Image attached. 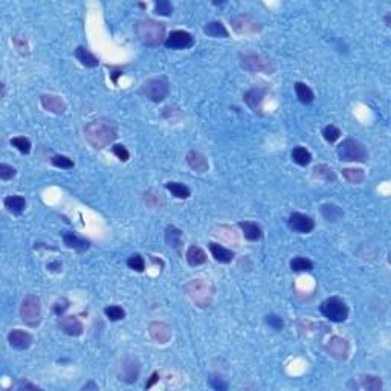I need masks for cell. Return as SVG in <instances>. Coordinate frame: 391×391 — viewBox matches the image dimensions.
<instances>
[{
	"label": "cell",
	"mask_w": 391,
	"mask_h": 391,
	"mask_svg": "<svg viewBox=\"0 0 391 391\" xmlns=\"http://www.w3.org/2000/svg\"><path fill=\"white\" fill-rule=\"evenodd\" d=\"M155 13L158 16H170L173 13V5L167 2V0H159L155 5Z\"/></svg>",
	"instance_id": "f35d334b"
},
{
	"label": "cell",
	"mask_w": 391,
	"mask_h": 391,
	"mask_svg": "<svg viewBox=\"0 0 391 391\" xmlns=\"http://www.w3.org/2000/svg\"><path fill=\"white\" fill-rule=\"evenodd\" d=\"M13 42H14V45H16V48L19 49V52H20V54H23V55H25V54H28V52H29V51H28V43H26L23 39H20V37H17V35H16V37H13Z\"/></svg>",
	"instance_id": "7dc6e473"
},
{
	"label": "cell",
	"mask_w": 391,
	"mask_h": 391,
	"mask_svg": "<svg viewBox=\"0 0 391 391\" xmlns=\"http://www.w3.org/2000/svg\"><path fill=\"white\" fill-rule=\"evenodd\" d=\"M231 25L234 28V31L240 35H246V34H255L258 31H262V23L258 20H255L251 16H235L231 19Z\"/></svg>",
	"instance_id": "30bf717a"
},
{
	"label": "cell",
	"mask_w": 391,
	"mask_h": 391,
	"mask_svg": "<svg viewBox=\"0 0 391 391\" xmlns=\"http://www.w3.org/2000/svg\"><path fill=\"white\" fill-rule=\"evenodd\" d=\"M58 326L69 336H80L83 333V330H84L81 321L77 316H64V318L60 319Z\"/></svg>",
	"instance_id": "e0dca14e"
},
{
	"label": "cell",
	"mask_w": 391,
	"mask_h": 391,
	"mask_svg": "<svg viewBox=\"0 0 391 391\" xmlns=\"http://www.w3.org/2000/svg\"><path fill=\"white\" fill-rule=\"evenodd\" d=\"M168 81L167 78L161 77V78H152V80H147L143 87H141V93L149 98L150 101L153 102H161L167 98L168 95Z\"/></svg>",
	"instance_id": "8992f818"
},
{
	"label": "cell",
	"mask_w": 391,
	"mask_h": 391,
	"mask_svg": "<svg viewBox=\"0 0 391 391\" xmlns=\"http://www.w3.org/2000/svg\"><path fill=\"white\" fill-rule=\"evenodd\" d=\"M342 176L350 182V184H361L365 179V173L361 168H344Z\"/></svg>",
	"instance_id": "d6a6232c"
},
{
	"label": "cell",
	"mask_w": 391,
	"mask_h": 391,
	"mask_svg": "<svg viewBox=\"0 0 391 391\" xmlns=\"http://www.w3.org/2000/svg\"><path fill=\"white\" fill-rule=\"evenodd\" d=\"M291 269L295 272H309L313 269V263L304 257H295L291 262Z\"/></svg>",
	"instance_id": "1f68e13d"
},
{
	"label": "cell",
	"mask_w": 391,
	"mask_h": 391,
	"mask_svg": "<svg viewBox=\"0 0 391 391\" xmlns=\"http://www.w3.org/2000/svg\"><path fill=\"white\" fill-rule=\"evenodd\" d=\"M86 141L96 150L105 149L109 144H112L116 139V128L110 121L105 119H96L86 125L84 128Z\"/></svg>",
	"instance_id": "6da1fadb"
},
{
	"label": "cell",
	"mask_w": 391,
	"mask_h": 391,
	"mask_svg": "<svg viewBox=\"0 0 391 391\" xmlns=\"http://www.w3.org/2000/svg\"><path fill=\"white\" fill-rule=\"evenodd\" d=\"M295 92H297V96L298 99L303 102V104H310L313 99H315V95L312 92V89L306 84V83H295Z\"/></svg>",
	"instance_id": "83f0119b"
},
{
	"label": "cell",
	"mask_w": 391,
	"mask_h": 391,
	"mask_svg": "<svg viewBox=\"0 0 391 391\" xmlns=\"http://www.w3.org/2000/svg\"><path fill=\"white\" fill-rule=\"evenodd\" d=\"M40 310H42V306H40V300L39 297L35 295H28L23 303H22V307H20V316L22 319L29 324V326H37L39 324V318H40Z\"/></svg>",
	"instance_id": "ba28073f"
},
{
	"label": "cell",
	"mask_w": 391,
	"mask_h": 391,
	"mask_svg": "<svg viewBox=\"0 0 391 391\" xmlns=\"http://www.w3.org/2000/svg\"><path fill=\"white\" fill-rule=\"evenodd\" d=\"M319 310L327 319H330L333 323H344L348 316L347 304L338 297H332V298L324 300L319 306Z\"/></svg>",
	"instance_id": "5b68a950"
},
{
	"label": "cell",
	"mask_w": 391,
	"mask_h": 391,
	"mask_svg": "<svg viewBox=\"0 0 391 391\" xmlns=\"http://www.w3.org/2000/svg\"><path fill=\"white\" fill-rule=\"evenodd\" d=\"M338 156L345 162H365L368 159V152L356 139H345L338 147Z\"/></svg>",
	"instance_id": "277c9868"
},
{
	"label": "cell",
	"mask_w": 391,
	"mask_h": 391,
	"mask_svg": "<svg viewBox=\"0 0 391 391\" xmlns=\"http://www.w3.org/2000/svg\"><path fill=\"white\" fill-rule=\"evenodd\" d=\"M138 39L146 46H159L165 39V28L162 23L155 20H141L135 26Z\"/></svg>",
	"instance_id": "7a4b0ae2"
},
{
	"label": "cell",
	"mask_w": 391,
	"mask_h": 391,
	"mask_svg": "<svg viewBox=\"0 0 391 391\" xmlns=\"http://www.w3.org/2000/svg\"><path fill=\"white\" fill-rule=\"evenodd\" d=\"M187 164L196 171V173H205L208 171L209 168V164H208V159L199 153V152H190L187 155Z\"/></svg>",
	"instance_id": "ac0fdd59"
},
{
	"label": "cell",
	"mask_w": 391,
	"mask_h": 391,
	"mask_svg": "<svg viewBox=\"0 0 391 391\" xmlns=\"http://www.w3.org/2000/svg\"><path fill=\"white\" fill-rule=\"evenodd\" d=\"M361 385H362V388H365V389H368V391H379V389L382 388V380H380V377H377V376L367 374V376H362Z\"/></svg>",
	"instance_id": "836d02e7"
},
{
	"label": "cell",
	"mask_w": 391,
	"mask_h": 391,
	"mask_svg": "<svg viewBox=\"0 0 391 391\" xmlns=\"http://www.w3.org/2000/svg\"><path fill=\"white\" fill-rule=\"evenodd\" d=\"M64 244H66L67 247L75 249V251H80V252H83V251L89 249V246H90V243H89L87 240L77 237L74 232H67V234H64Z\"/></svg>",
	"instance_id": "d4e9b609"
},
{
	"label": "cell",
	"mask_w": 391,
	"mask_h": 391,
	"mask_svg": "<svg viewBox=\"0 0 391 391\" xmlns=\"http://www.w3.org/2000/svg\"><path fill=\"white\" fill-rule=\"evenodd\" d=\"M141 371L139 361L133 356H125L119 367V379L127 383H133L138 380Z\"/></svg>",
	"instance_id": "9c48e42d"
},
{
	"label": "cell",
	"mask_w": 391,
	"mask_h": 391,
	"mask_svg": "<svg viewBox=\"0 0 391 391\" xmlns=\"http://www.w3.org/2000/svg\"><path fill=\"white\" fill-rule=\"evenodd\" d=\"M4 203L8 208V211H11L16 216H20L26 208V200L22 196H10L4 200Z\"/></svg>",
	"instance_id": "cb8c5ba5"
},
{
	"label": "cell",
	"mask_w": 391,
	"mask_h": 391,
	"mask_svg": "<svg viewBox=\"0 0 391 391\" xmlns=\"http://www.w3.org/2000/svg\"><path fill=\"white\" fill-rule=\"evenodd\" d=\"M187 262L190 266H200L206 262V254L203 252L202 247L193 244L187 251Z\"/></svg>",
	"instance_id": "7402d4cb"
},
{
	"label": "cell",
	"mask_w": 391,
	"mask_h": 391,
	"mask_svg": "<svg viewBox=\"0 0 391 391\" xmlns=\"http://www.w3.org/2000/svg\"><path fill=\"white\" fill-rule=\"evenodd\" d=\"M188 297L199 307H208L212 298V286L205 280H191L185 288Z\"/></svg>",
	"instance_id": "3957f363"
},
{
	"label": "cell",
	"mask_w": 391,
	"mask_h": 391,
	"mask_svg": "<svg viewBox=\"0 0 391 391\" xmlns=\"http://www.w3.org/2000/svg\"><path fill=\"white\" fill-rule=\"evenodd\" d=\"M158 380H159V374H158V373H153V374H152V377H150V380L146 383V388H152Z\"/></svg>",
	"instance_id": "681fc988"
},
{
	"label": "cell",
	"mask_w": 391,
	"mask_h": 391,
	"mask_svg": "<svg viewBox=\"0 0 391 391\" xmlns=\"http://www.w3.org/2000/svg\"><path fill=\"white\" fill-rule=\"evenodd\" d=\"M19 388L22 389V388H31V389H37V386L35 385H32V383H28V382H22L20 385H19Z\"/></svg>",
	"instance_id": "816d5d0a"
},
{
	"label": "cell",
	"mask_w": 391,
	"mask_h": 391,
	"mask_svg": "<svg viewBox=\"0 0 391 391\" xmlns=\"http://www.w3.org/2000/svg\"><path fill=\"white\" fill-rule=\"evenodd\" d=\"M209 385H211L214 389H219V391H223V389H226V388H228L226 382H223V380H222V379H219V377L209 379Z\"/></svg>",
	"instance_id": "c3c4849f"
},
{
	"label": "cell",
	"mask_w": 391,
	"mask_h": 391,
	"mask_svg": "<svg viewBox=\"0 0 391 391\" xmlns=\"http://www.w3.org/2000/svg\"><path fill=\"white\" fill-rule=\"evenodd\" d=\"M209 251L212 254V257L216 258V262L219 263H231L234 258V252L217 244V243H209Z\"/></svg>",
	"instance_id": "44dd1931"
},
{
	"label": "cell",
	"mask_w": 391,
	"mask_h": 391,
	"mask_svg": "<svg viewBox=\"0 0 391 391\" xmlns=\"http://www.w3.org/2000/svg\"><path fill=\"white\" fill-rule=\"evenodd\" d=\"M313 173H315V176L324 177L326 181H333V179H335V174L332 173V168H329V167H326V165H318V167H315Z\"/></svg>",
	"instance_id": "7bdbcfd3"
},
{
	"label": "cell",
	"mask_w": 391,
	"mask_h": 391,
	"mask_svg": "<svg viewBox=\"0 0 391 391\" xmlns=\"http://www.w3.org/2000/svg\"><path fill=\"white\" fill-rule=\"evenodd\" d=\"M266 95V89H262V87H254L251 90H247L244 93V102L252 109V110H257L260 107V104H262L263 98Z\"/></svg>",
	"instance_id": "d6986e66"
},
{
	"label": "cell",
	"mask_w": 391,
	"mask_h": 391,
	"mask_svg": "<svg viewBox=\"0 0 391 391\" xmlns=\"http://www.w3.org/2000/svg\"><path fill=\"white\" fill-rule=\"evenodd\" d=\"M167 190L177 199H188L191 196V190L184 185V184H179V182H168L167 185Z\"/></svg>",
	"instance_id": "f1b7e54d"
},
{
	"label": "cell",
	"mask_w": 391,
	"mask_h": 391,
	"mask_svg": "<svg viewBox=\"0 0 391 391\" xmlns=\"http://www.w3.org/2000/svg\"><path fill=\"white\" fill-rule=\"evenodd\" d=\"M266 323H268L274 330H277V332H280V330L285 327V321H283V318H281V316H278V315H274V313H271V315H268V316H266Z\"/></svg>",
	"instance_id": "b9f144b4"
},
{
	"label": "cell",
	"mask_w": 391,
	"mask_h": 391,
	"mask_svg": "<svg viewBox=\"0 0 391 391\" xmlns=\"http://www.w3.org/2000/svg\"><path fill=\"white\" fill-rule=\"evenodd\" d=\"M326 350H327V353H329L332 358H335V359H338V361H345V359L348 358V353H350V345H348V342H347L344 338H341V336H333V338L327 342Z\"/></svg>",
	"instance_id": "8fae6325"
},
{
	"label": "cell",
	"mask_w": 391,
	"mask_h": 391,
	"mask_svg": "<svg viewBox=\"0 0 391 391\" xmlns=\"http://www.w3.org/2000/svg\"><path fill=\"white\" fill-rule=\"evenodd\" d=\"M104 313L110 321H119V319H124V316H125L124 309L119 306H109L104 309Z\"/></svg>",
	"instance_id": "74e56055"
},
{
	"label": "cell",
	"mask_w": 391,
	"mask_h": 391,
	"mask_svg": "<svg viewBox=\"0 0 391 391\" xmlns=\"http://www.w3.org/2000/svg\"><path fill=\"white\" fill-rule=\"evenodd\" d=\"M289 226H291L294 231L300 232V234H307V232H310V231L315 228V222H313L312 217H309V216H306V214L294 212V214H291V217H289Z\"/></svg>",
	"instance_id": "4fadbf2b"
},
{
	"label": "cell",
	"mask_w": 391,
	"mask_h": 391,
	"mask_svg": "<svg viewBox=\"0 0 391 391\" xmlns=\"http://www.w3.org/2000/svg\"><path fill=\"white\" fill-rule=\"evenodd\" d=\"M127 265H128L130 269H133L136 272H143L146 269V262H144V258L139 254H135V255L130 257L127 260Z\"/></svg>",
	"instance_id": "8d00e7d4"
},
{
	"label": "cell",
	"mask_w": 391,
	"mask_h": 391,
	"mask_svg": "<svg viewBox=\"0 0 391 391\" xmlns=\"http://www.w3.org/2000/svg\"><path fill=\"white\" fill-rule=\"evenodd\" d=\"M48 269H51V271H60V269H61V265H60V263H49V265H48Z\"/></svg>",
	"instance_id": "f907efd6"
},
{
	"label": "cell",
	"mask_w": 391,
	"mask_h": 391,
	"mask_svg": "<svg viewBox=\"0 0 391 391\" xmlns=\"http://www.w3.org/2000/svg\"><path fill=\"white\" fill-rule=\"evenodd\" d=\"M203 32L209 37H214V39H226L229 37V32L228 29L225 28V25L222 22H209L205 28H203Z\"/></svg>",
	"instance_id": "603a6c76"
},
{
	"label": "cell",
	"mask_w": 391,
	"mask_h": 391,
	"mask_svg": "<svg viewBox=\"0 0 391 391\" xmlns=\"http://www.w3.org/2000/svg\"><path fill=\"white\" fill-rule=\"evenodd\" d=\"M89 388H93V389H98V386L93 383V382H90V383H87V385H84L83 386V389H89Z\"/></svg>",
	"instance_id": "f5cc1de1"
},
{
	"label": "cell",
	"mask_w": 391,
	"mask_h": 391,
	"mask_svg": "<svg viewBox=\"0 0 391 391\" xmlns=\"http://www.w3.org/2000/svg\"><path fill=\"white\" fill-rule=\"evenodd\" d=\"M164 43L170 49H185L193 45V37L187 31H173Z\"/></svg>",
	"instance_id": "7c38bea8"
},
{
	"label": "cell",
	"mask_w": 391,
	"mask_h": 391,
	"mask_svg": "<svg viewBox=\"0 0 391 391\" xmlns=\"http://www.w3.org/2000/svg\"><path fill=\"white\" fill-rule=\"evenodd\" d=\"M165 241L170 247H179L182 244V232L176 226H168L165 229Z\"/></svg>",
	"instance_id": "f546056e"
},
{
	"label": "cell",
	"mask_w": 391,
	"mask_h": 391,
	"mask_svg": "<svg viewBox=\"0 0 391 391\" xmlns=\"http://www.w3.org/2000/svg\"><path fill=\"white\" fill-rule=\"evenodd\" d=\"M75 57L78 58V61H81V64L83 66H86V67H96L98 66V58L93 55V54H90L84 46H78L77 48V51H75Z\"/></svg>",
	"instance_id": "484cf974"
},
{
	"label": "cell",
	"mask_w": 391,
	"mask_h": 391,
	"mask_svg": "<svg viewBox=\"0 0 391 391\" xmlns=\"http://www.w3.org/2000/svg\"><path fill=\"white\" fill-rule=\"evenodd\" d=\"M112 152H113V155H115L119 161H122V162L128 161V158H130V155H128L127 149H125L124 146H121V144L113 146V147H112Z\"/></svg>",
	"instance_id": "ee69618b"
},
{
	"label": "cell",
	"mask_w": 391,
	"mask_h": 391,
	"mask_svg": "<svg viewBox=\"0 0 391 391\" xmlns=\"http://www.w3.org/2000/svg\"><path fill=\"white\" fill-rule=\"evenodd\" d=\"M238 226H240V229H241L244 238H247L249 241H257V240L262 238V235H263L262 228H260V226H258L257 223H254V222H240Z\"/></svg>",
	"instance_id": "ffe728a7"
},
{
	"label": "cell",
	"mask_w": 391,
	"mask_h": 391,
	"mask_svg": "<svg viewBox=\"0 0 391 391\" xmlns=\"http://www.w3.org/2000/svg\"><path fill=\"white\" fill-rule=\"evenodd\" d=\"M216 235L220 237V238H223V240H226V241H237L235 232H234L231 228H228V226H222V228L216 232Z\"/></svg>",
	"instance_id": "60d3db41"
},
{
	"label": "cell",
	"mask_w": 391,
	"mask_h": 391,
	"mask_svg": "<svg viewBox=\"0 0 391 391\" xmlns=\"http://www.w3.org/2000/svg\"><path fill=\"white\" fill-rule=\"evenodd\" d=\"M149 333L152 339H155L159 344H167L171 339V327L165 323H152L149 327Z\"/></svg>",
	"instance_id": "5bb4252c"
},
{
	"label": "cell",
	"mask_w": 391,
	"mask_h": 391,
	"mask_svg": "<svg viewBox=\"0 0 391 391\" xmlns=\"http://www.w3.org/2000/svg\"><path fill=\"white\" fill-rule=\"evenodd\" d=\"M67 307H69V301H67L66 298H61V300H58V301L55 303V306H54V312H55V315L61 316V315L67 310Z\"/></svg>",
	"instance_id": "bcb514c9"
},
{
	"label": "cell",
	"mask_w": 391,
	"mask_h": 391,
	"mask_svg": "<svg viewBox=\"0 0 391 391\" xmlns=\"http://www.w3.org/2000/svg\"><path fill=\"white\" fill-rule=\"evenodd\" d=\"M8 342L16 350H26L32 344V336L25 330L16 329L8 335Z\"/></svg>",
	"instance_id": "9a60e30c"
},
{
	"label": "cell",
	"mask_w": 391,
	"mask_h": 391,
	"mask_svg": "<svg viewBox=\"0 0 391 391\" xmlns=\"http://www.w3.org/2000/svg\"><path fill=\"white\" fill-rule=\"evenodd\" d=\"M323 136H324V139L327 143L333 144V143H336L341 138V130L338 127H335V125H327L323 130Z\"/></svg>",
	"instance_id": "d590c367"
},
{
	"label": "cell",
	"mask_w": 391,
	"mask_h": 391,
	"mask_svg": "<svg viewBox=\"0 0 391 391\" xmlns=\"http://www.w3.org/2000/svg\"><path fill=\"white\" fill-rule=\"evenodd\" d=\"M40 102H42V107L45 110H48L51 113H55V115H61L66 110L64 101L60 96H55V95H42Z\"/></svg>",
	"instance_id": "2e32d148"
},
{
	"label": "cell",
	"mask_w": 391,
	"mask_h": 391,
	"mask_svg": "<svg viewBox=\"0 0 391 391\" xmlns=\"http://www.w3.org/2000/svg\"><path fill=\"white\" fill-rule=\"evenodd\" d=\"M292 161H294L297 165L306 167V165L310 164L312 155H310L304 147H295V149L292 150Z\"/></svg>",
	"instance_id": "4dcf8cb0"
},
{
	"label": "cell",
	"mask_w": 391,
	"mask_h": 391,
	"mask_svg": "<svg viewBox=\"0 0 391 391\" xmlns=\"http://www.w3.org/2000/svg\"><path fill=\"white\" fill-rule=\"evenodd\" d=\"M16 176V170L7 164H0V179L2 181H10Z\"/></svg>",
	"instance_id": "f6af8a7d"
},
{
	"label": "cell",
	"mask_w": 391,
	"mask_h": 391,
	"mask_svg": "<svg viewBox=\"0 0 391 391\" xmlns=\"http://www.w3.org/2000/svg\"><path fill=\"white\" fill-rule=\"evenodd\" d=\"M11 146L16 147L20 153L23 155H28L31 152V141L25 136H17V138H13L11 139Z\"/></svg>",
	"instance_id": "e575fe53"
},
{
	"label": "cell",
	"mask_w": 391,
	"mask_h": 391,
	"mask_svg": "<svg viewBox=\"0 0 391 391\" xmlns=\"http://www.w3.org/2000/svg\"><path fill=\"white\" fill-rule=\"evenodd\" d=\"M241 67L249 72H265L271 75L274 72V64L271 60L258 54H244L241 55Z\"/></svg>",
	"instance_id": "52a82bcc"
},
{
	"label": "cell",
	"mask_w": 391,
	"mask_h": 391,
	"mask_svg": "<svg viewBox=\"0 0 391 391\" xmlns=\"http://www.w3.org/2000/svg\"><path fill=\"white\" fill-rule=\"evenodd\" d=\"M52 165L57 167V168H63V170L74 168L72 159H69V158H66V156H60V155H57V156L52 158Z\"/></svg>",
	"instance_id": "ab89813d"
},
{
	"label": "cell",
	"mask_w": 391,
	"mask_h": 391,
	"mask_svg": "<svg viewBox=\"0 0 391 391\" xmlns=\"http://www.w3.org/2000/svg\"><path fill=\"white\" fill-rule=\"evenodd\" d=\"M321 214H323V217H324L326 220H329V222H338V220L342 219L344 211H342L339 206H336V205L326 203V205L321 206Z\"/></svg>",
	"instance_id": "4316f807"
}]
</instances>
